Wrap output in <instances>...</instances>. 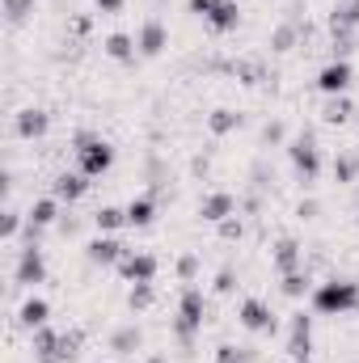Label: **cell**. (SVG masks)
I'll return each mask as SVG.
<instances>
[{
	"instance_id": "cell-5",
	"label": "cell",
	"mask_w": 359,
	"mask_h": 363,
	"mask_svg": "<svg viewBox=\"0 0 359 363\" xmlns=\"http://www.w3.org/2000/svg\"><path fill=\"white\" fill-rule=\"evenodd\" d=\"M347 85H351V64H347V60H334V64H326V68H321V77H317V89L330 93V97H338Z\"/></svg>"
},
{
	"instance_id": "cell-1",
	"label": "cell",
	"mask_w": 359,
	"mask_h": 363,
	"mask_svg": "<svg viewBox=\"0 0 359 363\" xmlns=\"http://www.w3.org/2000/svg\"><path fill=\"white\" fill-rule=\"evenodd\" d=\"M313 300H317L321 313H351V308H359V283H347V279L321 283Z\"/></svg>"
},
{
	"instance_id": "cell-30",
	"label": "cell",
	"mask_w": 359,
	"mask_h": 363,
	"mask_svg": "<svg viewBox=\"0 0 359 363\" xmlns=\"http://www.w3.org/2000/svg\"><path fill=\"white\" fill-rule=\"evenodd\" d=\"M355 169H359L355 157H338V161H334V178H338V182H351V178H355Z\"/></svg>"
},
{
	"instance_id": "cell-29",
	"label": "cell",
	"mask_w": 359,
	"mask_h": 363,
	"mask_svg": "<svg viewBox=\"0 0 359 363\" xmlns=\"http://www.w3.org/2000/svg\"><path fill=\"white\" fill-rule=\"evenodd\" d=\"M283 291H287V296H304V291H309V274H300V271L283 274Z\"/></svg>"
},
{
	"instance_id": "cell-17",
	"label": "cell",
	"mask_w": 359,
	"mask_h": 363,
	"mask_svg": "<svg viewBox=\"0 0 359 363\" xmlns=\"http://www.w3.org/2000/svg\"><path fill=\"white\" fill-rule=\"evenodd\" d=\"M275 267L283 274H292L300 267V245H296V241H279V245H275Z\"/></svg>"
},
{
	"instance_id": "cell-31",
	"label": "cell",
	"mask_w": 359,
	"mask_h": 363,
	"mask_svg": "<svg viewBox=\"0 0 359 363\" xmlns=\"http://www.w3.org/2000/svg\"><path fill=\"white\" fill-rule=\"evenodd\" d=\"M30 9H34V0H4V13H9V21H21Z\"/></svg>"
},
{
	"instance_id": "cell-2",
	"label": "cell",
	"mask_w": 359,
	"mask_h": 363,
	"mask_svg": "<svg viewBox=\"0 0 359 363\" xmlns=\"http://www.w3.org/2000/svg\"><path fill=\"white\" fill-rule=\"evenodd\" d=\"M77 157H81V174H85V178H101V174L114 165V148H110L106 140H89V135H81Z\"/></svg>"
},
{
	"instance_id": "cell-8",
	"label": "cell",
	"mask_w": 359,
	"mask_h": 363,
	"mask_svg": "<svg viewBox=\"0 0 359 363\" xmlns=\"http://www.w3.org/2000/svg\"><path fill=\"white\" fill-rule=\"evenodd\" d=\"M237 21H241V9H237L233 0H220V4L207 13V26H211L216 34H228V30H237Z\"/></svg>"
},
{
	"instance_id": "cell-35",
	"label": "cell",
	"mask_w": 359,
	"mask_h": 363,
	"mask_svg": "<svg viewBox=\"0 0 359 363\" xmlns=\"http://www.w3.org/2000/svg\"><path fill=\"white\" fill-rule=\"evenodd\" d=\"M216 291H233V271H220V279H216Z\"/></svg>"
},
{
	"instance_id": "cell-36",
	"label": "cell",
	"mask_w": 359,
	"mask_h": 363,
	"mask_svg": "<svg viewBox=\"0 0 359 363\" xmlns=\"http://www.w3.org/2000/svg\"><path fill=\"white\" fill-rule=\"evenodd\" d=\"M220 233H224V237H241V224H237V220H224Z\"/></svg>"
},
{
	"instance_id": "cell-32",
	"label": "cell",
	"mask_w": 359,
	"mask_h": 363,
	"mask_svg": "<svg viewBox=\"0 0 359 363\" xmlns=\"http://www.w3.org/2000/svg\"><path fill=\"white\" fill-rule=\"evenodd\" d=\"M216 4H220V0H190V13H199V17L207 21V13H211Z\"/></svg>"
},
{
	"instance_id": "cell-12",
	"label": "cell",
	"mask_w": 359,
	"mask_h": 363,
	"mask_svg": "<svg viewBox=\"0 0 359 363\" xmlns=\"http://www.w3.org/2000/svg\"><path fill=\"white\" fill-rule=\"evenodd\" d=\"M199 216L211 220V224H224V220L233 216V194H207L203 207H199Z\"/></svg>"
},
{
	"instance_id": "cell-23",
	"label": "cell",
	"mask_w": 359,
	"mask_h": 363,
	"mask_svg": "<svg viewBox=\"0 0 359 363\" xmlns=\"http://www.w3.org/2000/svg\"><path fill=\"white\" fill-rule=\"evenodd\" d=\"M321 118H326V123H347V118H351V101H347V97H330L326 110H321Z\"/></svg>"
},
{
	"instance_id": "cell-9",
	"label": "cell",
	"mask_w": 359,
	"mask_h": 363,
	"mask_svg": "<svg viewBox=\"0 0 359 363\" xmlns=\"http://www.w3.org/2000/svg\"><path fill=\"white\" fill-rule=\"evenodd\" d=\"M47 127H51V118L43 110H21L17 114V135L21 140H38V135H47Z\"/></svg>"
},
{
	"instance_id": "cell-11",
	"label": "cell",
	"mask_w": 359,
	"mask_h": 363,
	"mask_svg": "<svg viewBox=\"0 0 359 363\" xmlns=\"http://www.w3.org/2000/svg\"><path fill=\"white\" fill-rule=\"evenodd\" d=\"M43 271H47V267H43V254L30 245V250L21 254V262H17V283H21V287H34V283L43 279Z\"/></svg>"
},
{
	"instance_id": "cell-4",
	"label": "cell",
	"mask_w": 359,
	"mask_h": 363,
	"mask_svg": "<svg viewBox=\"0 0 359 363\" xmlns=\"http://www.w3.org/2000/svg\"><path fill=\"white\" fill-rule=\"evenodd\" d=\"M118 271H123L127 283H153V274H157V258H153V254H123Z\"/></svg>"
},
{
	"instance_id": "cell-16",
	"label": "cell",
	"mask_w": 359,
	"mask_h": 363,
	"mask_svg": "<svg viewBox=\"0 0 359 363\" xmlns=\"http://www.w3.org/2000/svg\"><path fill=\"white\" fill-rule=\"evenodd\" d=\"M89 190V182H85V174H64V178H55V199H81Z\"/></svg>"
},
{
	"instance_id": "cell-22",
	"label": "cell",
	"mask_w": 359,
	"mask_h": 363,
	"mask_svg": "<svg viewBox=\"0 0 359 363\" xmlns=\"http://www.w3.org/2000/svg\"><path fill=\"white\" fill-rule=\"evenodd\" d=\"M110 347H114V355H131V351L140 347V330H136V325H123V330L114 334Z\"/></svg>"
},
{
	"instance_id": "cell-25",
	"label": "cell",
	"mask_w": 359,
	"mask_h": 363,
	"mask_svg": "<svg viewBox=\"0 0 359 363\" xmlns=\"http://www.w3.org/2000/svg\"><path fill=\"white\" fill-rule=\"evenodd\" d=\"M241 127V114H233V110H216L211 114V131L216 135H228V131H237Z\"/></svg>"
},
{
	"instance_id": "cell-34",
	"label": "cell",
	"mask_w": 359,
	"mask_h": 363,
	"mask_svg": "<svg viewBox=\"0 0 359 363\" xmlns=\"http://www.w3.org/2000/svg\"><path fill=\"white\" fill-rule=\"evenodd\" d=\"M17 224H21V216H17V211H9V216H4V237H13V233H17Z\"/></svg>"
},
{
	"instance_id": "cell-24",
	"label": "cell",
	"mask_w": 359,
	"mask_h": 363,
	"mask_svg": "<svg viewBox=\"0 0 359 363\" xmlns=\"http://www.w3.org/2000/svg\"><path fill=\"white\" fill-rule=\"evenodd\" d=\"M296 38H300V26H296V21H287V26H279V30L270 34V47H275V51H287Z\"/></svg>"
},
{
	"instance_id": "cell-7",
	"label": "cell",
	"mask_w": 359,
	"mask_h": 363,
	"mask_svg": "<svg viewBox=\"0 0 359 363\" xmlns=\"http://www.w3.org/2000/svg\"><path fill=\"white\" fill-rule=\"evenodd\" d=\"M309 330H313V321L304 313H296L292 317V338H287V355L292 359H309Z\"/></svg>"
},
{
	"instance_id": "cell-14",
	"label": "cell",
	"mask_w": 359,
	"mask_h": 363,
	"mask_svg": "<svg viewBox=\"0 0 359 363\" xmlns=\"http://www.w3.org/2000/svg\"><path fill=\"white\" fill-rule=\"evenodd\" d=\"M140 51H144V55H161V51H165V26H161V21H148V26L140 30Z\"/></svg>"
},
{
	"instance_id": "cell-38",
	"label": "cell",
	"mask_w": 359,
	"mask_h": 363,
	"mask_svg": "<svg viewBox=\"0 0 359 363\" xmlns=\"http://www.w3.org/2000/svg\"><path fill=\"white\" fill-rule=\"evenodd\" d=\"M148 363H170V359H165V355H153V359H148Z\"/></svg>"
},
{
	"instance_id": "cell-10",
	"label": "cell",
	"mask_w": 359,
	"mask_h": 363,
	"mask_svg": "<svg viewBox=\"0 0 359 363\" xmlns=\"http://www.w3.org/2000/svg\"><path fill=\"white\" fill-rule=\"evenodd\" d=\"M292 161H296V169H300L304 178H313V174H317V165H321V161H317V144H313L309 135H304V140H296V144H292Z\"/></svg>"
},
{
	"instance_id": "cell-19",
	"label": "cell",
	"mask_w": 359,
	"mask_h": 363,
	"mask_svg": "<svg viewBox=\"0 0 359 363\" xmlns=\"http://www.w3.org/2000/svg\"><path fill=\"white\" fill-rule=\"evenodd\" d=\"M47 300H26L21 304V325H30V330H38V325H47Z\"/></svg>"
},
{
	"instance_id": "cell-3",
	"label": "cell",
	"mask_w": 359,
	"mask_h": 363,
	"mask_svg": "<svg viewBox=\"0 0 359 363\" xmlns=\"http://www.w3.org/2000/svg\"><path fill=\"white\" fill-rule=\"evenodd\" d=\"M203 325V291L186 287L182 291V304H178V338L190 347L194 342V330Z\"/></svg>"
},
{
	"instance_id": "cell-26",
	"label": "cell",
	"mask_w": 359,
	"mask_h": 363,
	"mask_svg": "<svg viewBox=\"0 0 359 363\" xmlns=\"http://www.w3.org/2000/svg\"><path fill=\"white\" fill-rule=\"evenodd\" d=\"M153 211H157V207H153V199H136V203L127 207V224H148V220H153Z\"/></svg>"
},
{
	"instance_id": "cell-20",
	"label": "cell",
	"mask_w": 359,
	"mask_h": 363,
	"mask_svg": "<svg viewBox=\"0 0 359 363\" xmlns=\"http://www.w3.org/2000/svg\"><path fill=\"white\" fill-rule=\"evenodd\" d=\"M359 26V0H338L334 9V30H355Z\"/></svg>"
},
{
	"instance_id": "cell-15",
	"label": "cell",
	"mask_w": 359,
	"mask_h": 363,
	"mask_svg": "<svg viewBox=\"0 0 359 363\" xmlns=\"http://www.w3.org/2000/svg\"><path fill=\"white\" fill-rule=\"evenodd\" d=\"M55 199H38L34 207H30V237L38 233V228H47V224H55Z\"/></svg>"
},
{
	"instance_id": "cell-37",
	"label": "cell",
	"mask_w": 359,
	"mask_h": 363,
	"mask_svg": "<svg viewBox=\"0 0 359 363\" xmlns=\"http://www.w3.org/2000/svg\"><path fill=\"white\" fill-rule=\"evenodd\" d=\"M97 9H101V13H118V9H123V0H97Z\"/></svg>"
},
{
	"instance_id": "cell-18",
	"label": "cell",
	"mask_w": 359,
	"mask_h": 363,
	"mask_svg": "<svg viewBox=\"0 0 359 363\" xmlns=\"http://www.w3.org/2000/svg\"><path fill=\"white\" fill-rule=\"evenodd\" d=\"M106 55L127 64V60H136V43H131L127 34H110V38H106Z\"/></svg>"
},
{
	"instance_id": "cell-6",
	"label": "cell",
	"mask_w": 359,
	"mask_h": 363,
	"mask_svg": "<svg viewBox=\"0 0 359 363\" xmlns=\"http://www.w3.org/2000/svg\"><path fill=\"white\" fill-rule=\"evenodd\" d=\"M241 325L254 330V334H267V330H275V317H270V308L263 300H245L241 304Z\"/></svg>"
},
{
	"instance_id": "cell-13",
	"label": "cell",
	"mask_w": 359,
	"mask_h": 363,
	"mask_svg": "<svg viewBox=\"0 0 359 363\" xmlns=\"http://www.w3.org/2000/svg\"><path fill=\"white\" fill-rule=\"evenodd\" d=\"M123 245L118 241H110V237H97V241H89V262H101V267H110V262H123Z\"/></svg>"
},
{
	"instance_id": "cell-27",
	"label": "cell",
	"mask_w": 359,
	"mask_h": 363,
	"mask_svg": "<svg viewBox=\"0 0 359 363\" xmlns=\"http://www.w3.org/2000/svg\"><path fill=\"white\" fill-rule=\"evenodd\" d=\"M77 347H81V334H60V351H55V363L77 359Z\"/></svg>"
},
{
	"instance_id": "cell-33",
	"label": "cell",
	"mask_w": 359,
	"mask_h": 363,
	"mask_svg": "<svg viewBox=\"0 0 359 363\" xmlns=\"http://www.w3.org/2000/svg\"><path fill=\"white\" fill-rule=\"evenodd\" d=\"M194 271H199V262H194V258L186 254V258L178 262V274H182V279H194Z\"/></svg>"
},
{
	"instance_id": "cell-21",
	"label": "cell",
	"mask_w": 359,
	"mask_h": 363,
	"mask_svg": "<svg viewBox=\"0 0 359 363\" xmlns=\"http://www.w3.org/2000/svg\"><path fill=\"white\" fill-rule=\"evenodd\" d=\"M93 224H97L101 233H114L118 224H127V211H118V207H101V211H93Z\"/></svg>"
},
{
	"instance_id": "cell-28",
	"label": "cell",
	"mask_w": 359,
	"mask_h": 363,
	"mask_svg": "<svg viewBox=\"0 0 359 363\" xmlns=\"http://www.w3.org/2000/svg\"><path fill=\"white\" fill-rule=\"evenodd\" d=\"M153 300H157L153 283H136V287H131V308H148Z\"/></svg>"
}]
</instances>
